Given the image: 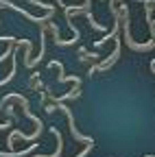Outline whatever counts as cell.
<instances>
[{"instance_id":"7a4b0ae2","label":"cell","mask_w":155,"mask_h":157,"mask_svg":"<svg viewBox=\"0 0 155 157\" xmlns=\"http://www.w3.org/2000/svg\"><path fill=\"white\" fill-rule=\"evenodd\" d=\"M79 96H81V90H79V85H74L72 92H68L64 96H50V101L52 103H66V101H70V98H79Z\"/></svg>"},{"instance_id":"6da1fadb","label":"cell","mask_w":155,"mask_h":157,"mask_svg":"<svg viewBox=\"0 0 155 157\" xmlns=\"http://www.w3.org/2000/svg\"><path fill=\"white\" fill-rule=\"evenodd\" d=\"M50 133L57 137V151H55L52 155H35V157H59V155H61V151H64V140H61L59 129H57V127H50Z\"/></svg>"},{"instance_id":"3957f363","label":"cell","mask_w":155,"mask_h":157,"mask_svg":"<svg viewBox=\"0 0 155 157\" xmlns=\"http://www.w3.org/2000/svg\"><path fill=\"white\" fill-rule=\"evenodd\" d=\"M85 17H87V22H90V26H92L94 31H105V26H103V24L96 22V17H94V13H92V11H85Z\"/></svg>"}]
</instances>
